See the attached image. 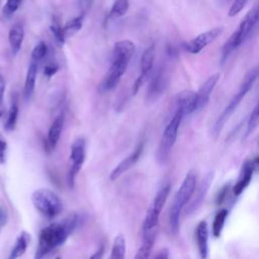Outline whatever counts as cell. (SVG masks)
Here are the masks:
<instances>
[{"mask_svg":"<svg viewBox=\"0 0 259 259\" xmlns=\"http://www.w3.org/2000/svg\"><path fill=\"white\" fill-rule=\"evenodd\" d=\"M78 218L73 217L61 223H54L45 227L38 238V246L35 253V258L39 259L47 256L55 249L61 247L72 234L77 226Z\"/></svg>","mask_w":259,"mask_h":259,"instance_id":"1","label":"cell"},{"mask_svg":"<svg viewBox=\"0 0 259 259\" xmlns=\"http://www.w3.org/2000/svg\"><path fill=\"white\" fill-rule=\"evenodd\" d=\"M259 25V4L253 7L243 18L237 30H235L222 50V63L224 64L229 56L240 47Z\"/></svg>","mask_w":259,"mask_h":259,"instance_id":"2","label":"cell"},{"mask_svg":"<svg viewBox=\"0 0 259 259\" xmlns=\"http://www.w3.org/2000/svg\"><path fill=\"white\" fill-rule=\"evenodd\" d=\"M195 186H196V174L194 172H189L185 176L177 193L175 194V197H174L173 202L170 207L169 225H170V229L174 235H176L179 231L181 211H182L183 207L185 206V204L191 198V196L194 192Z\"/></svg>","mask_w":259,"mask_h":259,"instance_id":"3","label":"cell"},{"mask_svg":"<svg viewBox=\"0 0 259 259\" xmlns=\"http://www.w3.org/2000/svg\"><path fill=\"white\" fill-rule=\"evenodd\" d=\"M31 202L36 210L48 219L58 217L63 209L62 199L57 193L48 188H39L33 191Z\"/></svg>","mask_w":259,"mask_h":259,"instance_id":"4","label":"cell"},{"mask_svg":"<svg viewBox=\"0 0 259 259\" xmlns=\"http://www.w3.org/2000/svg\"><path fill=\"white\" fill-rule=\"evenodd\" d=\"M183 116H184L183 112L179 108H177L174 115L172 116L171 120L166 125V127L163 132V135H162L159 149H158V159L160 162H164L167 159V157L176 141L178 130L181 124V120H182Z\"/></svg>","mask_w":259,"mask_h":259,"instance_id":"5","label":"cell"},{"mask_svg":"<svg viewBox=\"0 0 259 259\" xmlns=\"http://www.w3.org/2000/svg\"><path fill=\"white\" fill-rule=\"evenodd\" d=\"M130 61H131V58L128 57L114 54V53L112 54L111 65L106 73L105 78L103 79L100 85L101 91H109L117 86V84L119 83L121 77L123 76L127 68Z\"/></svg>","mask_w":259,"mask_h":259,"instance_id":"6","label":"cell"},{"mask_svg":"<svg viewBox=\"0 0 259 259\" xmlns=\"http://www.w3.org/2000/svg\"><path fill=\"white\" fill-rule=\"evenodd\" d=\"M170 185L167 184L165 186H163L156 194L151 206L149 207L144 223H143V233L152 231L154 229H156L157 225H158V221H159V217L160 213L163 209V206L167 200V197L170 193Z\"/></svg>","mask_w":259,"mask_h":259,"instance_id":"7","label":"cell"},{"mask_svg":"<svg viewBox=\"0 0 259 259\" xmlns=\"http://www.w3.org/2000/svg\"><path fill=\"white\" fill-rule=\"evenodd\" d=\"M71 167L68 172V185L73 188L75 185L76 176L81 170L85 161V140L83 138L76 139L71 145Z\"/></svg>","mask_w":259,"mask_h":259,"instance_id":"8","label":"cell"},{"mask_svg":"<svg viewBox=\"0 0 259 259\" xmlns=\"http://www.w3.org/2000/svg\"><path fill=\"white\" fill-rule=\"evenodd\" d=\"M155 61V45L149 46L143 53L141 58V72L139 77L136 79L133 85V94L136 95L140 88L143 86L145 81L151 76L153 72Z\"/></svg>","mask_w":259,"mask_h":259,"instance_id":"9","label":"cell"},{"mask_svg":"<svg viewBox=\"0 0 259 259\" xmlns=\"http://www.w3.org/2000/svg\"><path fill=\"white\" fill-rule=\"evenodd\" d=\"M245 96H246V93L244 91H242L241 89H239V91L232 97L230 102L227 104V106L225 107V109L223 110V112L220 114L217 121L214 122V125L212 127V132H211L213 138L217 139L220 136L224 125L229 120L231 115L235 112V110L237 109V107L239 106V104L241 103V101L244 99Z\"/></svg>","mask_w":259,"mask_h":259,"instance_id":"10","label":"cell"},{"mask_svg":"<svg viewBox=\"0 0 259 259\" xmlns=\"http://www.w3.org/2000/svg\"><path fill=\"white\" fill-rule=\"evenodd\" d=\"M223 28L222 27H214L207 31H204L194 38L190 39L184 45L185 50L190 54H198L200 51H202L205 47L210 45L212 41L215 40V38L222 33Z\"/></svg>","mask_w":259,"mask_h":259,"instance_id":"11","label":"cell"},{"mask_svg":"<svg viewBox=\"0 0 259 259\" xmlns=\"http://www.w3.org/2000/svg\"><path fill=\"white\" fill-rule=\"evenodd\" d=\"M220 79V74L215 73L209 76L204 83L199 87L197 92H195V111L202 109L208 102L210 94Z\"/></svg>","mask_w":259,"mask_h":259,"instance_id":"12","label":"cell"},{"mask_svg":"<svg viewBox=\"0 0 259 259\" xmlns=\"http://www.w3.org/2000/svg\"><path fill=\"white\" fill-rule=\"evenodd\" d=\"M168 83V78L165 69L159 68L153 73L152 79L149 84L148 97L152 100L159 98L165 91Z\"/></svg>","mask_w":259,"mask_h":259,"instance_id":"13","label":"cell"},{"mask_svg":"<svg viewBox=\"0 0 259 259\" xmlns=\"http://www.w3.org/2000/svg\"><path fill=\"white\" fill-rule=\"evenodd\" d=\"M144 145L145 143L144 142H141L136 150L131 153L126 158H124L112 171L111 173L109 174V179L110 180H115L117 179L119 176H121L124 172H126L133 165L136 164V162L139 160V158L141 157V155L143 154V151H144Z\"/></svg>","mask_w":259,"mask_h":259,"instance_id":"14","label":"cell"},{"mask_svg":"<svg viewBox=\"0 0 259 259\" xmlns=\"http://www.w3.org/2000/svg\"><path fill=\"white\" fill-rule=\"evenodd\" d=\"M64 121H65V116L62 113V114H59L52 122L50 130L48 132L47 143H46V146L49 151H53L56 148V146L60 140V137L62 135V131L64 127Z\"/></svg>","mask_w":259,"mask_h":259,"instance_id":"15","label":"cell"},{"mask_svg":"<svg viewBox=\"0 0 259 259\" xmlns=\"http://www.w3.org/2000/svg\"><path fill=\"white\" fill-rule=\"evenodd\" d=\"M254 168H255V164L252 162H246L244 164V166L242 167V172L241 175L237 181V183L234 185L233 188V192L235 195H240L246 188L247 186L250 184L251 179H252V175L254 172Z\"/></svg>","mask_w":259,"mask_h":259,"instance_id":"16","label":"cell"},{"mask_svg":"<svg viewBox=\"0 0 259 259\" xmlns=\"http://www.w3.org/2000/svg\"><path fill=\"white\" fill-rule=\"evenodd\" d=\"M24 38V28L20 23H15L9 30L8 41L13 56H16L21 49Z\"/></svg>","mask_w":259,"mask_h":259,"instance_id":"17","label":"cell"},{"mask_svg":"<svg viewBox=\"0 0 259 259\" xmlns=\"http://www.w3.org/2000/svg\"><path fill=\"white\" fill-rule=\"evenodd\" d=\"M177 108H179L184 115L195 112V93L190 90H184L177 96Z\"/></svg>","mask_w":259,"mask_h":259,"instance_id":"18","label":"cell"},{"mask_svg":"<svg viewBox=\"0 0 259 259\" xmlns=\"http://www.w3.org/2000/svg\"><path fill=\"white\" fill-rule=\"evenodd\" d=\"M38 64L39 63L32 61V60H30V62H29L26 76H25V81H24V88H23V93H24L25 99H29L34 91Z\"/></svg>","mask_w":259,"mask_h":259,"instance_id":"19","label":"cell"},{"mask_svg":"<svg viewBox=\"0 0 259 259\" xmlns=\"http://www.w3.org/2000/svg\"><path fill=\"white\" fill-rule=\"evenodd\" d=\"M196 243L198 252L201 258L207 257V251H208V245H207V239H208V229L207 224L205 221H201L197 227H196Z\"/></svg>","mask_w":259,"mask_h":259,"instance_id":"20","label":"cell"},{"mask_svg":"<svg viewBox=\"0 0 259 259\" xmlns=\"http://www.w3.org/2000/svg\"><path fill=\"white\" fill-rule=\"evenodd\" d=\"M157 232L156 230H152L146 233H143V242L135 256L136 259H146L150 256V253L153 249L155 240H156Z\"/></svg>","mask_w":259,"mask_h":259,"instance_id":"21","label":"cell"},{"mask_svg":"<svg viewBox=\"0 0 259 259\" xmlns=\"http://www.w3.org/2000/svg\"><path fill=\"white\" fill-rule=\"evenodd\" d=\"M29 241H30V236L27 232L25 231H22L16 241H15V244L10 252V255H9V259H16L20 256H22L24 254V252L26 251L28 245H29Z\"/></svg>","mask_w":259,"mask_h":259,"instance_id":"22","label":"cell"},{"mask_svg":"<svg viewBox=\"0 0 259 259\" xmlns=\"http://www.w3.org/2000/svg\"><path fill=\"white\" fill-rule=\"evenodd\" d=\"M258 78H259V63L256 64L253 68H251L246 73L239 89H241L242 91H244L247 94L252 89L253 85L258 80Z\"/></svg>","mask_w":259,"mask_h":259,"instance_id":"23","label":"cell"},{"mask_svg":"<svg viewBox=\"0 0 259 259\" xmlns=\"http://www.w3.org/2000/svg\"><path fill=\"white\" fill-rule=\"evenodd\" d=\"M125 255V240L122 235H117L114 240L111 247V259H122Z\"/></svg>","mask_w":259,"mask_h":259,"instance_id":"24","label":"cell"},{"mask_svg":"<svg viewBox=\"0 0 259 259\" xmlns=\"http://www.w3.org/2000/svg\"><path fill=\"white\" fill-rule=\"evenodd\" d=\"M228 217V210L223 208L221 209L214 217L213 219V222H212V235L218 238L221 236L222 234V231L224 229V226H225V222H226V219Z\"/></svg>","mask_w":259,"mask_h":259,"instance_id":"25","label":"cell"},{"mask_svg":"<svg viewBox=\"0 0 259 259\" xmlns=\"http://www.w3.org/2000/svg\"><path fill=\"white\" fill-rule=\"evenodd\" d=\"M128 0H115L109 12V18H119L128 10Z\"/></svg>","mask_w":259,"mask_h":259,"instance_id":"26","label":"cell"},{"mask_svg":"<svg viewBox=\"0 0 259 259\" xmlns=\"http://www.w3.org/2000/svg\"><path fill=\"white\" fill-rule=\"evenodd\" d=\"M83 19H84V13L80 14L79 16L69 20L65 26H64V31L66 35H73L74 33H76L77 31H79L82 27V23H83Z\"/></svg>","mask_w":259,"mask_h":259,"instance_id":"27","label":"cell"},{"mask_svg":"<svg viewBox=\"0 0 259 259\" xmlns=\"http://www.w3.org/2000/svg\"><path fill=\"white\" fill-rule=\"evenodd\" d=\"M17 117H18V106L15 102H13L11 104V107L8 111V115L7 118L5 120L4 123V128L7 132H11L14 130L15 125H16V121H17Z\"/></svg>","mask_w":259,"mask_h":259,"instance_id":"28","label":"cell"},{"mask_svg":"<svg viewBox=\"0 0 259 259\" xmlns=\"http://www.w3.org/2000/svg\"><path fill=\"white\" fill-rule=\"evenodd\" d=\"M48 53V47L46 45V42L44 41H39L32 50L31 52V56H30V60L35 61L37 63H40L44 58L47 56Z\"/></svg>","mask_w":259,"mask_h":259,"instance_id":"29","label":"cell"},{"mask_svg":"<svg viewBox=\"0 0 259 259\" xmlns=\"http://www.w3.org/2000/svg\"><path fill=\"white\" fill-rule=\"evenodd\" d=\"M208 185H209V177H206L203 180V182L201 183L200 188H199V190H198V192H197V194L195 196V199H193V201L191 202V204L189 206V211H193L198 206V204L201 202V200H202V198L204 196V193L206 192V190L208 188Z\"/></svg>","mask_w":259,"mask_h":259,"instance_id":"30","label":"cell"},{"mask_svg":"<svg viewBox=\"0 0 259 259\" xmlns=\"http://www.w3.org/2000/svg\"><path fill=\"white\" fill-rule=\"evenodd\" d=\"M259 125V103L256 105L254 110L252 111L247 125V136L254 132V130Z\"/></svg>","mask_w":259,"mask_h":259,"instance_id":"31","label":"cell"},{"mask_svg":"<svg viewBox=\"0 0 259 259\" xmlns=\"http://www.w3.org/2000/svg\"><path fill=\"white\" fill-rule=\"evenodd\" d=\"M50 29L55 37V39L57 40V42L60 45V46H63L65 44V38H66V34H65V31H64V27H61L59 23L57 22H54L51 26H50Z\"/></svg>","mask_w":259,"mask_h":259,"instance_id":"32","label":"cell"},{"mask_svg":"<svg viewBox=\"0 0 259 259\" xmlns=\"http://www.w3.org/2000/svg\"><path fill=\"white\" fill-rule=\"evenodd\" d=\"M22 0H7L6 4L3 8V14L6 17H10L14 14V12L19 8Z\"/></svg>","mask_w":259,"mask_h":259,"instance_id":"33","label":"cell"},{"mask_svg":"<svg viewBox=\"0 0 259 259\" xmlns=\"http://www.w3.org/2000/svg\"><path fill=\"white\" fill-rule=\"evenodd\" d=\"M249 0H234L233 4L231 5L230 9H229V16H235L237 15L239 12H241V10L245 7V5L247 4Z\"/></svg>","mask_w":259,"mask_h":259,"instance_id":"34","label":"cell"},{"mask_svg":"<svg viewBox=\"0 0 259 259\" xmlns=\"http://www.w3.org/2000/svg\"><path fill=\"white\" fill-rule=\"evenodd\" d=\"M7 142L0 136V164H3L6 160Z\"/></svg>","mask_w":259,"mask_h":259,"instance_id":"35","label":"cell"},{"mask_svg":"<svg viewBox=\"0 0 259 259\" xmlns=\"http://www.w3.org/2000/svg\"><path fill=\"white\" fill-rule=\"evenodd\" d=\"M59 70V67L55 64H51V65H47L45 67V70H44V74L48 77V78H51L53 77Z\"/></svg>","mask_w":259,"mask_h":259,"instance_id":"36","label":"cell"},{"mask_svg":"<svg viewBox=\"0 0 259 259\" xmlns=\"http://www.w3.org/2000/svg\"><path fill=\"white\" fill-rule=\"evenodd\" d=\"M7 221H8V213L6 209L0 204V231L6 225Z\"/></svg>","mask_w":259,"mask_h":259,"instance_id":"37","label":"cell"},{"mask_svg":"<svg viewBox=\"0 0 259 259\" xmlns=\"http://www.w3.org/2000/svg\"><path fill=\"white\" fill-rule=\"evenodd\" d=\"M4 93H5V80H4V78L0 75V106H1L2 103H3Z\"/></svg>","mask_w":259,"mask_h":259,"instance_id":"38","label":"cell"},{"mask_svg":"<svg viewBox=\"0 0 259 259\" xmlns=\"http://www.w3.org/2000/svg\"><path fill=\"white\" fill-rule=\"evenodd\" d=\"M93 1H94V0H80L81 7H82L83 9L87 10V9L91 6V4L93 3Z\"/></svg>","mask_w":259,"mask_h":259,"instance_id":"39","label":"cell"},{"mask_svg":"<svg viewBox=\"0 0 259 259\" xmlns=\"http://www.w3.org/2000/svg\"><path fill=\"white\" fill-rule=\"evenodd\" d=\"M169 254H168V250L167 249H163L159 252V254L156 255V258H168Z\"/></svg>","mask_w":259,"mask_h":259,"instance_id":"40","label":"cell"},{"mask_svg":"<svg viewBox=\"0 0 259 259\" xmlns=\"http://www.w3.org/2000/svg\"><path fill=\"white\" fill-rule=\"evenodd\" d=\"M103 250H104V247H103V246L99 247V249L96 251V253L93 254L90 258H100V257L102 256V254H103Z\"/></svg>","mask_w":259,"mask_h":259,"instance_id":"41","label":"cell"},{"mask_svg":"<svg viewBox=\"0 0 259 259\" xmlns=\"http://www.w3.org/2000/svg\"><path fill=\"white\" fill-rule=\"evenodd\" d=\"M1 115H2V111L0 110V117H1Z\"/></svg>","mask_w":259,"mask_h":259,"instance_id":"42","label":"cell"},{"mask_svg":"<svg viewBox=\"0 0 259 259\" xmlns=\"http://www.w3.org/2000/svg\"><path fill=\"white\" fill-rule=\"evenodd\" d=\"M223 1H224V2H228L229 0H223Z\"/></svg>","mask_w":259,"mask_h":259,"instance_id":"43","label":"cell"}]
</instances>
